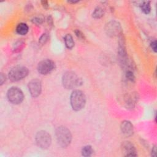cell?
<instances>
[{
	"mask_svg": "<svg viewBox=\"0 0 157 157\" xmlns=\"http://www.w3.org/2000/svg\"><path fill=\"white\" fill-rule=\"evenodd\" d=\"M42 6L44 7H48V3H47V1H42Z\"/></svg>",
	"mask_w": 157,
	"mask_h": 157,
	"instance_id": "24",
	"label": "cell"
},
{
	"mask_svg": "<svg viewBox=\"0 0 157 157\" xmlns=\"http://www.w3.org/2000/svg\"><path fill=\"white\" fill-rule=\"evenodd\" d=\"M122 150L126 156H137L136 150L134 145L128 141H125L122 144Z\"/></svg>",
	"mask_w": 157,
	"mask_h": 157,
	"instance_id": "10",
	"label": "cell"
},
{
	"mask_svg": "<svg viewBox=\"0 0 157 157\" xmlns=\"http://www.w3.org/2000/svg\"><path fill=\"white\" fill-rule=\"evenodd\" d=\"M5 81H6V77L2 73H1V85H2Z\"/></svg>",
	"mask_w": 157,
	"mask_h": 157,
	"instance_id": "22",
	"label": "cell"
},
{
	"mask_svg": "<svg viewBox=\"0 0 157 157\" xmlns=\"http://www.w3.org/2000/svg\"><path fill=\"white\" fill-rule=\"evenodd\" d=\"M64 43L66 47L68 49H71L74 47V41L73 40L72 36L70 34H67L64 38Z\"/></svg>",
	"mask_w": 157,
	"mask_h": 157,
	"instance_id": "13",
	"label": "cell"
},
{
	"mask_svg": "<svg viewBox=\"0 0 157 157\" xmlns=\"http://www.w3.org/2000/svg\"><path fill=\"white\" fill-rule=\"evenodd\" d=\"M93 153V150L90 145L85 146L82 150V154L84 156H90Z\"/></svg>",
	"mask_w": 157,
	"mask_h": 157,
	"instance_id": "16",
	"label": "cell"
},
{
	"mask_svg": "<svg viewBox=\"0 0 157 157\" xmlns=\"http://www.w3.org/2000/svg\"><path fill=\"white\" fill-rule=\"evenodd\" d=\"M47 39H48V35L45 33V34H43V35L40 37V38L39 39V42H40V44H44L47 42Z\"/></svg>",
	"mask_w": 157,
	"mask_h": 157,
	"instance_id": "18",
	"label": "cell"
},
{
	"mask_svg": "<svg viewBox=\"0 0 157 157\" xmlns=\"http://www.w3.org/2000/svg\"><path fill=\"white\" fill-rule=\"evenodd\" d=\"M105 31L107 35L110 36H115L121 34V26L119 23L112 21L106 25Z\"/></svg>",
	"mask_w": 157,
	"mask_h": 157,
	"instance_id": "9",
	"label": "cell"
},
{
	"mask_svg": "<svg viewBox=\"0 0 157 157\" xmlns=\"http://www.w3.org/2000/svg\"><path fill=\"white\" fill-rule=\"evenodd\" d=\"M29 28L26 23H20L16 27V32L19 35H25L28 32Z\"/></svg>",
	"mask_w": 157,
	"mask_h": 157,
	"instance_id": "12",
	"label": "cell"
},
{
	"mask_svg": "<svg viewBox=\"0 0 157 157\" xmlns=\"http://www.w3.org/2000/svg\"><path fill=\"white\" fill-rule=\"evenodd\" d=\"M104 10L102 7H96L93 12V17L94 18H100L104 16Z\"/></svg>",
	"mask_w": 157,
	"mask_h": 157,
	"instance_id": "15",
	"label": "cell"
},
{
	"mask_svg": "<svg viewBox=\"0 0 157 157\" xmlns=\"http://www.w3.org/2000/svg\"><path fill=\"white\" fill-rule=\"evenodd\" d=\"M140 8H141L142 11L144 13H145V14L149 13L151 11V6H150V1L143 2L140 5Z\"/></svg>",
	"mask_w": 157,
	"mask_h": 157,
	"instance_id": "14",
	"label": "cell"
},
{
	"mask_svg": "<svg viewBox=\"0 0 157 157\" xmlns=\"http://www.w3.org/2000/svg\"><path fill=\"white\" fill-rule=\"evenodd\" d=\"M68 2H70V3H72V4L74 3H74H77V2H78V1H68Z\"/></svg>",
	"mask_w": 157,
	"mask_h": 157,
	"instance_id": "25",
	"label": "cell"
},
{
	"mask_svg": "<svg viewBox=\"0 0 157 157\" xmlns=\"http://www.w3.org/2000/svg\"><path fill=\"white\" fill-rule=\"evenodd\" d=\"M32 21L34 23H36L37 25H40L42 23V20L41 18H38V17H36V18H34L32 20Z\"/></svg>",
	"mask_w": 157,
	"mask_h": 157,
	"instance_id": "19",
	"label": "cell"
},
{
	"mask_svg": "<svg viewBox=\"0 0 157 157\" xmlns=\"http://www.w3.org/2000/svg\"><path fill=\"white\" fill-rule=\"evenodd\" d=\"M126 77L128 80H129L131 82H134L135 80V76L131 70H128L126 71Z\"/></svg>",
	"mask_w": 157,
	"mask_h": 157,
	"instance_id": "17",
	"label": "cell"
},
{
	"mask_svg": "<svg viewBox=\"0 0 157 157\" xmlns=\"http://www.w3.org/2000/svg\"><path fill=\"white\" fill-rule=\"evenodd\" d=\"M55 67V63L51 59H44L39 63L37 71L42 75L50 73Z\"/></svg>",
	"mask_w": 157,
	"mask_h": 157,
	"instance_id": "7",
	"label": "cell"
},
{
	"mask_svg": "<svg viewBox=\"0 0 157 157\" xmlns=\"http://www.w3.org/2000/svg\"><path fill=\"white\" fill-rule=\"evenodd\" d=\"M71 105L73 110L79 111L82 109L86 103V97L84 93L78 90H74L70 97Z\"/></svg>",
	"mask_w": 157,
	"mask_h": 157,
	"instance_id": "1",
	"label": "cell"
},
{
	"mask_svg": "<svg viewBox=\"0 0 157 157\" xmlns=\"http://www.w3.org/2000/svg\"><path fill=\"white\" fill-rule=\"evenodd\" d=\"M37 145L42 149L48 148L51 144L52 138L50 135L45 131H40L36 135Z\"/></svg>",
	"mask_w": 157,
	"mask_h": 157,
	"instance_id": "6",
	"label": "cell"
},
{
	"mask_svg": "<svg viewBox=\"0 0 157 157\" xmlns=\"http://www.w3.org/2000/svg\"><path fill=\"white\" fill-rule=\"evenodd\" d=\"M122 133L126 136H130L133 134V126L129 121H123L121 124Z\"/></svg>",
	"mask_w": 157,
	"mask_h": 157,
	"instance_id": "11",
	"label": "cell"
},
{
	"mask_svg": "<svg viewBox=\"0 0 157 157\" xmlns=\"http://www.w3.org/2000/svg\"><path fill=\"white\" fill-rule=\"evenodd\" d=\"M56 139L62 147H67L72 140V135L70 131L64 126H59L56 129Z\"/></svg>",
	"mask_w": 157,
	"mask_h": 157,
	"instance_id": "2",
	"label": "cell"
},
{
	"mask_svg": "<svg viewBox=\"0 0 157 157\" xmlns=\"http://www.w3.org/2000/svg\"><path fill=\"white\" fill-rule=\"evenodd\" d=\"M150 46H151L152 50H153L155 52H156V50H156V48H157V47H156V40H154V41H153L152 42H151Z\"/></svg>",
	"mask_w": 157,
	"mask_h": 157,
	"instance_id": "21",
	"label": "cell"
},
{
	"mask_svg": "<svg viewBox=\"0 0 157 157\" xmlns=\"http://www.w3.org/2000/svg\"><path fill=\"white\" fill-rule=\"evenodd\" d=\"M75 35H76L78 38H80V39H83V38H84V35H83V33H82L80 31H79L78 29L75 30Z\"/></svg>",
	"mask_w": 157,
	"mask_h": 157,
	"instance_id": "20",
	"label": "cell"
},
{
	"mask_svg": "<svg viewBox=\"0 0 157 157\" xmlns=\"http://www.w3.org/2000/svg\"><path fill=\"white\" fill-rule=\"evenodd\" d=\"M7 96L9 101L13 104H20L23 99L24 94L22 91L18 87H11L7 91Z\"/></svg>",
	"mask_w": 157,
	"mask_h": 157,
	"instance_id": "5",
	"label": "cell"
},
{
	"mask_svg": "<svg viewBox=\"0 0 157 157\" xmlns=\"http://www.w3.org/2000/svg\"><path fill=\"white\" fill-rule=\"evenodd\" d=\"M151 155H152V156H156V147H155H155H153V148L152 149Z\"/></svg>",
	"mask_w": 157,
	"mask_h": 157,
	"instance_id": "23",
	"label": "cell"
},
{
	"mask_svg": "<svg viewBox=\"0 0 157 157\" xmlns=\"http://www.w3.org/2000/svg\"><path fill=\"white\" fill-rule=\"evenodd\" d=\"M62 82L63 86L67 89L74 88L81 83L80 79L73 72H66L63 76Z\"/></svg>",
	"mask_w": 157,
	"mask_h": 157,
	"instance_id": "3",
	"label": "cell"
},
{
	"mask_svg": "<svg viewBox=\"0 0 157 157\" xmlns=\"http://www.w3.org/2000/svg\"><path fill=\"white\" fill-rule=\"evenodd\" d=\"M29 73L28 69L25 66H18L13 67L9 72V78L12 82H17L26 77Z\"/></svg>",
	"mask_w": 157,
	"mask_h": 157,
	"instance_id": "4",
	"label": "cell"
},
{
	"mask_svg": "<svg viewBox=\"0 0 157 157\" xmlns=\"http://www.w3.org/2000/svg\"><path fill=\"white\" fill-rule=\"evenodd\" d=\"M29 91L33 98H36L40 95L42 91L41 82L38 79H33L28 83Z\"/></svg>",
	"mask_w": 157,
	"mask_h": 157,
	"instance_id": "8",
	"label": "cell"
}]
</instances>
